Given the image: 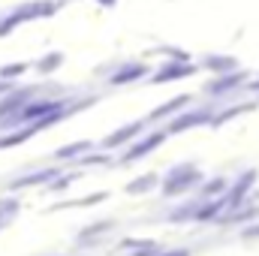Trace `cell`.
Returning a JSON list of instances; mask_svg holds the SVG:
<instances>
[{
    "label": "cell",
    "instance_id": "cell-3",
    "mask_svg": "<svg viewBox=\"0 0 259 256\" xmlns=\"http://www.w3.org/2000/svg\"><path fill=\"white\" fill-rule=\"evenodd\" d=\"M202 66H205V69H214V72H232V69L238 66V61L229 58V55H208V58L202 61Z\"/></svg>",
    "mask_w": 259,
    "mask_h": 256
},
{
    "label": "cell",
    "instance_id": "cell-5",
    "mask_svg": "<svg viewBox=\"0 0 259 256\" xmlns=\"http://www.w3.org/2000/svg\"><path fill=\"white\" fill-rule=\"evenodd\" d=\"M61 64H64V55H61V52H49V55L36 64V69H39V72H52V69H58Z\"/></svg>",
    "mask_w": 259,
    "mask_h": 256
},
{
    "label": "cell",
    "instance_id": "cell-4",
    "mask_svg": "<svg viewBox=\"0 0 259 256\" xmlns=\"http://www.w3.org/2000/svg\"><path fill=\"white\" fill-rule=\"evenodd\" d=\"M145 72H148L145 64H127L121 72L112 75V84H118V81H133V78H139V75H145Z\"/></svg>",
    "mask_w": 259,
    "mask_h": 256
},
{
    "label": "cell",
    "instance_id": "cell-7",
    "mask_svg": "<svg viewBox=\"0 0 259 256\" xmlns=\"http://www.w3.org/2000/svg\"><path fill=\"white\" fill-rule=\"evenodd\" d=\"M115 3H118V0H100V6H106V9H109V6H115Z\"/></svg>",
    "mask_w": 259,
    "mask_h": 256
},
{
    "label": "cell",
    "instance_id": "cell-8",
    "mask_svg": "<svg viewBox=\"0 0 259 256\" xmlns=\"http://www.w3.org/2000/svg\"><path fill=\"white\" fill-rule=\"evenodd\" d=\"M250 88H256V91H259V78H256V81H253V84H250Z\"/></svg>",
    "mask_w": 259,
    "mask_h": 256
},
{
    "label": "cell",
    "instance_id": "cell-6",
    "mask_svg": "<svg viewBox=\"0 0 259 256\" xmlns=\"http://www.w3.org/2000/svg\"><path fill=\"white\" fill-rule=\"evenodd\" d=\"M24 69H27V64H12V66H3L0 75H3V78H15V75H21Z\"/></svg>",
    "mask_w": 259,
    "mask_h": 256
},
{
    "label": "cell",
    "instance_id": "cell-1",
    "mask_svg": "<svg viewBox=\"0 0 259 256\" xmlns=\"http://www.w3.org/2000/svg\"><path fill=\"white\" fill-rule=\"evenodd\" d=\"M69 0H30V3H21L15 6L12 12L0 15V39L9 36L18 24H27V21H36V18H52L64 9Z\"/></svg>",
    "mask_w": 259,
    "mask_h": 256
},
{
    "label": "cell",
    "instance_id": "cell-2",
    "mask_svg": "<svg viewBox=\"0 0 259 256\" xmlns=\"http://www.w3.org/2000/svg\"><path fill=\"white\" fill-rule=\"evenodd\" d=\"M196 66L187 61H166V66L154 75V81H166V78H181V75H193Z\"/></svg>",
    "mask_w": 259,
    "mask_h": 256
}]
</instances>
